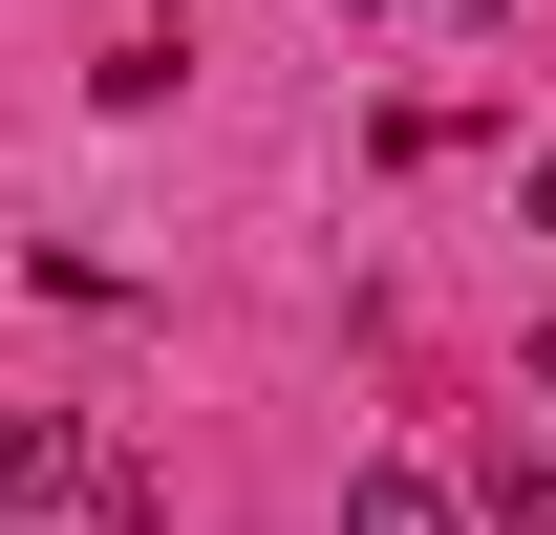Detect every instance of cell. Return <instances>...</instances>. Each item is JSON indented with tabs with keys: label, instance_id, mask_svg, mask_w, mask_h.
<instances>
[{
	"label": "cell",
	"instance_id": "cell-1",
	"mask_svg": "<svg viewBox=\"0 0 556 535\" xmlns=\"http://www.w3.org/2000/svg\"><path fill=\"white\" fill-rule=\"evenodd\" d=\"M343 535H471V471H428V450H364V471H343Z\"/></svg>",
	"mask_w": 556,
	"mask_h": 535
},
{
	"label": "cell",
	"instance_id": "cell-2",
	"mask_svg": "<svg viewBox=\"0 0 556 535\" xmlns=\"http://www.w3.org/2000/svg\"><path fill=\"white\" fill-rule=\"evenodd\" d=\"M492 514H514V535H556V450H492Z\"/></svg>",
	"mask_w": 556,
	"mask_h": 535
},
{
	"label": "cell",
	"instance_id": "cell-3",
	"mask_svg": "<svg viewBox=\"0 0 556 535\" xmlns=\"http://www.w3.org/2000/svg\"><path fill=\"white\" fill-rule=\"evenodd\" d=\"M514 386H535V428H556V322H535V343H514Z\"/></svg>",
	"mask_w": 556,
	"mask_h": 535
},
{
	"label": "cell",
	"instance_id": "cell-4",
	"mask_svg": "<svg viewBox=\"0 0 556 535\" xmlns=\"http://www.w3.org/2000/svg\"><path fill=\"white\" fill-rule=\"evenodd\" d=\"M514 214H535V236H556V150H535V172H514Z\"/></svg>",
	"mask_w": 556,
	"mask_h": 535
}]
</instances>
